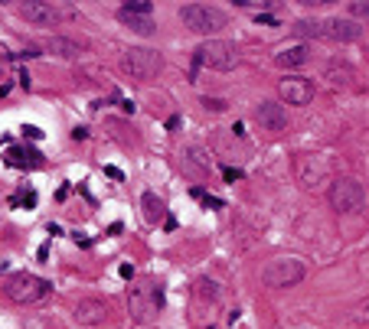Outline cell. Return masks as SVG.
Here are the masks:
<instances>
[{
    "instance_id": "cell-1",
    "label": "cell",
    "mask_w": 369,
    "mask_h": 329,
    "mask_svg": "<svg viewBox=\"0 0 369 329\" xmlns=\"http://www.w3.org/2000/svg\"><path fill=\"white\" fill-rule=\"evenodd\" d=\"M327 199H330V209L337 215H356L366 205V189L353 176H337V180H330Z\"/></svg>"
},
{
    "instance_id": "cell-2",
    "label": "cell",
    "mask_w": 369,
    "mask_h": 329,
    "mask_svg": "<svg viewBox=\"0 0 369 329\" xmlns=\"http://www.w3.org/2000/svg\"><path fill=\"white\" fill-rule=\"evenodd\" d=\"M180 20L190 33H199V36H213V33L226 30L229 17L219 7H209V3H186L180 7Z\"/></svg>"
},
{
    "instance_id": "cell-3",
    "label": "cell",
    "mask_w": 369,
    "mask_h": 329,
    "mask_svg": "<svg viewBox=\"0 0 369 329\" xmlns=\"http://www.w3.org/2000/svg\"><path fill=\"white\" fill-rule=\"evenodd\" d=\"M304 261L301 258H274L265 264L261 271V280L265 287H272V290H288V287H297L304 280Z\"/></svg>"
},
{
    "instance_id": "cell-4",
    "label": "cell",
    "mask_w": 369,
    "mask_h": 329,
    "mask_svg": "<svg viewBox=\"0 0 369 329\" xmlns=\"http://www.w3.org/2000/svg\"><path fill=\"white\" fill-rule=\"evenodd\" d=\"M49 290H53L49 280H43V277H36V274H26V271H23V274H13L10 280H7V300L20 303V307L46 300Z\"/></svg>"
},
{
    "instance_id": "cell-5",
    "label": "cell",
    "mask_w": 369,
    "mask_h": 329,
    "mask_svg": "<svg viewBox=\"0 0 369 329\" xmlns=\"http://www.w3.org/2000/svg\"><path fill=\"white\" fill-rule=\"evenodd\" d=\"M121 69H124L131 78L151 82V78H157V75L163 72V56L157 53V49H144V46H138V49H128V53H124Z\"/></svg>"
},
{
    "instance_id": "cell-6",
    "label": "cell",
    "mask_w": 369,
    "mask_h": 329,
    "mask_svg": "<svg viewBox=\"0 0 369 329\" xmlns=\"http://www.w3.org/2000/svg\"><path fill=\"white\" fill-rule=\"evenodd\" d=\"M294 176L301 183V189L314 192L330 180V163L320 153H297L294 157Z\"/></svg>"
},
{
    "instance_id": "cell-7",
    "label": "cell",
    "mask_w": 369,
    "mask_h": 329,
    "mask_svg": "<svg viewBox=\"0 0 369 329\" xmlns=\"http://www.w3.org/2000/svg\"><path fill=\"white\" fill-rule=\"evenodd\" d=\"M161 307H163L161 287H154V284H138V287H131V294H128V310H131V319H134V323H147V319H151Z\"/></svg>"
},
{
    "instance_id": "cell-8",
    "label": "cell",
    "mask_w": 369,
    "mask_h": 329,
    "mask_svg": "<svg viewBox=\"0 0 369 329\" xmlns=\"http://www.w3.org/2000/svg\"><path fill=\"white\" fill-rule=\"evenodd\" d=\"M196 62L206 65V69H216V72H229V69H236L239 62V49L226 40H209L196 49Z\"/></svg>"
},
{
    "instance_id": "cell-9",
    "label": "cell",
    "mask_w": 369,
    "mask_h": 329,
    "mask_svg": "<svg viewBox=\"0 0 369 329\" xmlns=\"http://www.w3.org/2000/svg\"><path fill=\"white\" fill-rule=\"evenodd\" d=\"M20 17L26 23H33V26H56L59 20H69L76 13L69 10V7L49 3V0H26V3H20Z\"/></svg>"
},
{
    "instance_id": "cell-10",
    "label": "cell",
    "mask_w": 369,
    "mask_h": 329,
    "mask_svg": "<svg viewBox=\"0 0 369 329\" xmlns=\"http://www.w3.org/2000/svg\"><path fill=\"white\" fill-rule=\"evenodd\" d=\"M359 36H363V26L350 17H330L320 23V40H330V43H356Z\"/></svg>"
},
{
    "instance_id": "cell-11",
    "label": "cell",
    "mask_w": 369,
    "mask_h": 329,
    "mask_svg": "<svg viewBox=\"0 0 369 329\" xmlns=\"http://www.w3.org/2000/svg\"><path fill=\"white\" fill-rule=\"evenodd\" d=\"M278 95H281V101H288V105H311L314 82H311V78H301V75H288V78L278 82Z\"/></svg>"
},
{
    "instance_id": "cell-12",
    "label": "cell",
    "mask_w": 369,
    "mask_h": 329,
    "mask_svg": "<svg viewBox=\"0 0 369 329\" xmlns=\"http://www.w3.org/2000/svg\"><path fill=\"white\" fill-rule=\"evenodd\" d=\"M252 117H255L261 124V130H268V134L288 130V111H284V105H278V101H261V105L252 111Z\"/></svg>"
},
{
    "instance_id": "cell-13",
    "label": "cell",
    "mask_w": 369,
    "mask_h": 329,
    "mask_svg": "<svg viewBox=\"0 0 369 329\" xmlns=\"http://www.w3.org/2000/svg\"><path fill=\"white\" fill-rule=\"evenodd\" d=\"M108 303L105 300H79L76 307H72V319H76L79 326H101L105 319H108Z\"/></svg>"
},
{
    "instance_id": "cell-14",
    "label": "cell",
    "mask_w": 369,
    "mask_h": 329,
    "mask_svg": "<svg viewBox=\"0 0 369 329\" xmlns=\"http://www.w3.org/2000/svg\"><path fill=\"white\" fill-rule=\"evenodd\" d=\"M40 49H46V53L59 56V59H76V56L82 53V43L69 40V36H46Z\"/></svg>"
},
{
    "instance_id": "cell-15",
    "label": "cell",
    "mask_w": 369,
    "mask_h": 329,
    "mask_svg": "<svg viewBox=\"0 0 369 329\" xmlns=\"http://www.w3.org/2000/svg\"><path fill=\"white\" fill-rule=\"evenodd\" d=\"M311 59V49L307 46H284L281 53H274V62L281 65V69H297V65H304Z\"/></svg>"
},
{
    "instance_id": "cell-16",
    "label": "cell",
    "mask_w": 369,
    "mask_h": 329,
    "mask_svg": "<svg viewBox=\"0 0 369 329\" xmlns=\"http://www.w3.org/2000/svg\"><path fill=\"white\" fill-rule=\"evenodd\" d=\"M7 163H10V167H43V153L33 147H26V150L13 147L10 153H7Z\"/></svg>"
},
{
    "instance_id": "cell-17",
    "label": "cell",
    "mask_w": 369,
    "mask_h": 329,
    "mask_svg": "<svg viewBox=\"0 0 369 329\" xmlns=\"http://www.w3.org/2000/svg\"><path fill=\"white\" fill-rule=\"evenodd\" d=\"M327 78H330V85L350 88V85H353V78H356V72H353L347 62H330V65H327Z\"/></svg>"
},
{
    "instance_id": "cell-18",
    "label": "cell",
    "mask_w": 369,
    "mask_h": 329,
    "mask_svg": "<svg viewBox=\"0 0 369 329\" xmlns=\"http://www.w3.org/2000/svg\"><path fill=\"white\" fill-rule=\"evenodd\" d=\"M118 20L124 23L128 30L141 33V36H151V33H154V20H151V17H134V13H128V10H118Z\"/></svg>"
},
{
    "instance_id": "cell-19",
    "label": "cell",
    "mask_w": 369,
    "mask_h": 329,
    "mask_svg": "<svg viewBox=\"0 0 369 329\" xmlns=\"http://www.w3.org/2000/svg\"><path fill=\"white\" fill-rule=\"evenodd\" d=\"M144 215H147V222H161L163 219V202L154 196V192H144Z\"/></svg>"
},
{
    "instance_id": "cell-20",
    "label": "cell",
    "mask_w": 369,
    "mask_h": 329,
    "mask_svg": "<svg viewBox=\"0 0 369 329\" xmlns=\"http://www.w3.org/2000/svg\"><path fill=\"white\" fill-rule=\"evenodd\" d=\"M121 10H128V13H134V17H151V10H154V3L151 0H128Z\"/></svg>"
},
{
    "instance_id": "cell-21",
    "label": "cell",
    "mask_w": 369,
    "mask_h": 329,
    "mask_svg": "<svg viewBox=\"0 0 369 329\" xmlns=\"http://www.w3.org/2000/svg\"><path fill=\"white\" fill-rule=\"evenodd\" d=\"M294 33H297V36H314V40H320V23L317 20H297L294 23Z\"/></svg>"
},
{
    "instance_id": "cell-22",
    "label": "cell",
    "mask_w": 369,
    "mask_h": 329,
    "mask_svg": "<svg viewBox=\"0 0 369 329\" xmlns=\"http://www.w3.org/2000/svg\"><path fill=\"white\" fill-rule=\"evenodd\" d=\"M347 10H350V20H366L369 23V0L366 3H363V0H353Z\"/></svg>"
},
{
    "instance_id": "cell-23",
    "label": "cell",
    "mask_w": 369,
    "mask_h": 329,
    "mask_svg": "<svg viewBox=\"0 0 369 329\" xmlns=\"http://www.w3.org/2000/svg\"><path fill=\"white\" fill-rule=\"evenodd\" d=\"M193 199H199V202H206V209H219L222 205V199H216V196H209V192H203L199 186L193 189Z\"/></svg>"
},
{
    "instance_id": "cell-24",
    "label": "cell",
    "mask_w": 369,
    "mask_h": 329,
    "mask_svg": "<svg viewBox=\"0 0 369 329\" xmlns=\"http://www.w3.org/2000/svg\"><path fill=\"white\" fill-rule=\"evenodd\" d=\"M17 202H23L26 209H33V205H36V192H33V189H26L23 196H10V205H17Z\"/></svg>"
},
{
    "instance_id": "cell-25",
    "label": "cell",
    "mask_w": 369,
    "mask_h": 329,
    "mask_svg": "<svg viewBox=\"0 0 369 329\" xmlns=\"http://www.w3.org/2000/svg\"><path fill=\"white\" fill-rule=\"evenodd\" d=\"M199 297L219 300V287H216V284H209V280H199Z\"/></svg>"
},
{
    "instance_id": "cell-26",
    "label": "cell",
    "mask_w": 369,
    "mask_h": 329,
    "mask_svg": "<svg viewBox=\"0 0 369 329\" xmlns=\"http://www.w3.org/2000/svg\"><path fill=\"white\" fill-rule=\"evenodd\" d=\"M203 105H206V111H226V101L222 98H203Z\"/></svg>"
},
{
    "instance_id": "cell-27",
    "label": "cell",
    "mask_w": 369,
    "mask_h": 329,
    "mask_svg": "<svg viewBox=\"0 0 369 329\" xmlns=\"http://www.w3.org/2000/svg\"><path fill=\"white\" fill-rule=\"evenodd\" d=\"M222 176H226V183H236V180H242L245 173H242V170H232V167H222Z\"/></svg>"
},
{
    "instance_id": "cell-28",
    "label": "cell",
    "mask_w": 369,
    "mask_h": 329,
    "mask_svg": "<svg viewBox=\"0 0 369 329\" xmlns=\"http://www.w3.org/2000/svg\"><path fill=\"white\" fill-rule=\"evenodd\" d=\"M23 137H30V140H43V130L33 128V124H26V128H23Z\"/></svg>"
},
{
    "instance_id": "cell-29",
    "label": "cell",
    "mask_w": 369,
    "mask_h": 329,
    "mask_svg": "<svg viewBox=\"0 0 369 329\" xmlns=\"http://www.w3.org/2000/svg\"><path fill=\"white\" fill-rule=\"evenodd\" d=\"M118 274L124 277V280H134V264H121V267H118Z\"/></svg>"
},
{
    "instance_id": "cell-30",
    "label": "cell",
    "mask_w": 369,
    "mask_h": 329,
    "mask_svg": "<svg viewBox=\"0 0 369 329\" xmlns=\"http://www.w3.org/2000/svg\"><path fill=\"white\" fill-rule=\"evenodd\" d=\"M105 173H108L111 180H124V173H121L118 167H105Z\"/></svg>"
},
{
    "instance_id": "cell-31",
    "label": "cell",
    "mask_w": 369,
    "mask_h": 329,
    "mask_svg": "<svg viewBox=\"0 0 369 329\" xmlns=\"http://www.w3.org/2000/svg\"><path fill=\"white\" fill-rule=\"evenodd\" d=\"M259 23H265V26H278V20H274V17H261V13H259Z\"/></svg>"
},
{
    "instance_id": "cell-32",
    "label": "cell",
    "mask_w": 369,
    "mask_h": 329,
    "mask_svg": "<svg viewBox=\"0 0 369 329\" xmlns=\"http://www.w3.org/2000/svg\"><path fill=\"white\" fill-rule=\"evenodd\" d=\"M72 137H76V140H85V137H88V130H85V128H76V130H72Z\"/></svg>"
},
{
    "instance_id": "cell-33",
    "label": "cell",
    "mask_w": 369,
    "mask_h": 329,
    "mask_svg": "<svg viewBox=\"0 0 369 329\" xmlns=\"http://www.w3.org/2000/svg\"><path fill=\"white\" fill-rule=\"evenodd\" d=\"M163 228H167V232H174V228H177V219H170V215H167V219H163Z\"/></svg>"
},
{
    "instance_id": "cell-34",
    "label": "cell",
    "mask_w": 369,
    "mask_h": 329,
    "mask_svg": "<svg viewBox=\"0 0 369 329\" xmlns=\"http://www.w3.org/2000/svg\"><path fill=\"white\" fill-rule=\"evenodd\" d=\"M72 238H76V244H82V248H88V244H92V238H82V235H72Z\"/></svg>"
},
{
    "instance_id": "cell-35",
    "label": "cell",
    "mask_w": 369,
    "mask_h": 329,
    "mask_svg": "<svg viewBox=\"0 0 369 329\" xmlns=\"http://www.w3.org/2000/svg\"><path fill=\"white\" fill-rule=\"evenodd\" d=\"M363 319H369V297H366V303H363Z\"/></svg>"
}]
</instances>
